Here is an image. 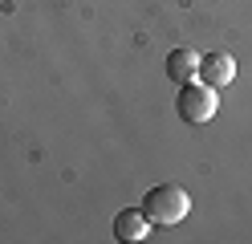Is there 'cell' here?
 <instances>
[{"mask_svg":"<svg viewBox=\"0 0 252 244\" xmlns=\"http://www.w3.org/2000/svg\"><path fill=\"white\" fill-rule=\"evenodd\" d=\"M179 118L183 122H191V126H199V122H212L216 118V110H220V90L216 86H208V81H187V86L179 90Z\"/></svg>","mask_w":252,"mask_h":244,"instance_id":"obj_2","label":"cell"},{"mask_svg":"<svg viewBox=\"0 0 252 244\" xmlns=\"http://www.w3.org/2000/svg\"><path fill=\"white\" fill-rule=\"evenodd\" d=\"M114 236L122 244H138V240H147L151 236V220H147V211L143 208H126L114 216Z\"/></svg>","mask_w":252,"mask_h":244,"instance_id":"obj_4","label":"cell"},{"mask_svg":"<svg viewBox=\"0 0 252 244\" xmlns=\"http://www.w3.org/2000/svg\"><path fill=\"white\" fill-rule=\"evenodd\" d=\"M199 81H208V86H216V90L232 86V81H236V57L224 53V49H216V53L199 57Z\"/></svg>","mask_w":252,"mask_h":244,"instance_id":"obj_3","label":"cell"},{"mask_svg":"<svg viewBox=\"0 0 252 244\" xmlns=\"http://www.w3.org/2000/svg\"><path fill=\"white\" fill-rule=\"evenodd\" d=\"M143 211H147V220H151V224H159V228L183 224V220H187V211H191V195H187L179 183H159V187H151V191H147Z\"/></svg>","mask_w":252,"mask_h":244,"instance_id":"obj_1","label":"cell"},{"mask_svg":"<svg viewBox=\"0 0 252 244\" xmlns=\"http://www.w3.org/2000/svg\"><path fill=\"white\" fill-rule=\"evenodd\" d=\"M167 77L179 81V86L195 81L199 77V53H195V49H171V53H167Z\"/></svg>","mask_w":252,"mask_h":244,"instance_id":"obj_5","label":"cell"}]
</instances>
